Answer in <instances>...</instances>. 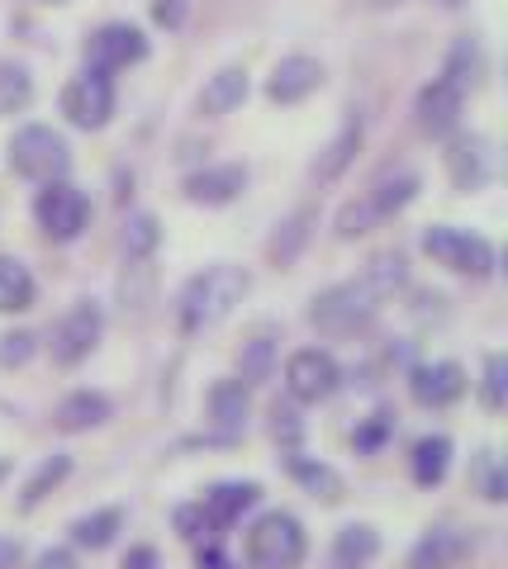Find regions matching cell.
<instances>
[{
	"instance_id": "obj_1",
	"label": "cell",
	"mask_w": 508,
	"mask_h": 569,
	"mask_svg": "<svg viewBox=\"0 0 508 569\" xmlns=\"http://www.w3.org/2000/svg\"><path fill=\"white\" fill-rule=\"evenodd\" d=\"M405 280H409L405 252H395V247L390 252H376L352 280H338V284H328L323 295L309 299V323L328 337L357 332L380 313V305H390V299L405 290Z\"/></svg>"
},
{
	"instance_id": "obj_2",
	"label": "cell",
	"mask_w": 508,
	"mask_h": 569,
	"mask_svg": "<svg viewBox=\"0 0 508 569\" xmlns=\"http://www.w3.org/2000/svg\"><path fill=\"white\" fill-rule=\"evenodd\" d=\"M248 290H252V276L242 271V266H209V271L190 276L177 299L181 332H205V328L223 323V318L248 299Z\"/></svg>"
},
{
	"instance_id": "obj_3",
	"label": "cell",
	"mask_w": 508,
	"mask_h": 569,
	"mask_svg": "<svg viewBox=\"0 0 508 569\" xmlns=\"http://www.w3.org/2000/svg\"><path fill=\"white\" fill-rule=\"evenodd\" d=\"M242 556H248L252 569H300L309 556V537L295 512H261V518L248 527L242 537Z\"/></svg>"
},
{
	"instance_id": "obj_4",
	"label": "cell",
	"mask_w": 508,
	"mask_h": 569,
	"mask_svg": "<svg viewBox=\"0 0 508 569\" xmlns=\"http://www.w3.org/2000/svg\"><path fill=\"white\" fill-rule=\"evenodd\" d=\"M414 194H418V176L414 171L385 176V181H376L371 190H361L357 200H347L338 209V219H332V228H338V238H361V233H371V228L390 223L399 209H409Z\"/></svg>"
},
{
	"instance_id": "obj_5",
	"label": "cell",
	"mask_w": 508,
	"mask_h": 569,
	"mask_svg": "<svg viewBox=\"0 0 508 569\" xmlns=\"http://www.w3.org/2000/svg\"><path fill=\"white\" fill-rule=\"evenodd\" d=\"M10 167L20 171L24 181L52 186V181H67L72 148H67V138L58 129H48V123H24V129L10 138Z\"/></svg>"
},
{
	"instance_id": "obj_6",
	"label": "cell",
	"mask_w": 508,
	"mask_h": 569,
	"mask_svg": "<svg viewBox=\"0 0 508 569\" xmlns=\"http://www.w3.org/2000/svg\"><path fill=\"white\" fill-rule=\"evenodd\" d=\"M424 252L437 266H447V271H457V276H470V280L495 276V247H489L480 233H466V228H451V223L424 228Z\"/></svg>"
},
{
	"instance_id": "obj_7",
	"label": "cell",
	"mask_w": 508,
	"mask_h": 569,
	"mask_svg": "<svg viewBox=\"0 0 508 569\" xmlns=\"http://www.w3.org/2000/svg\"><path fill=\"white\" fill-rule=\"evenodd\" d=\"M33 219H39V228L52 242H77L86 233V223H91V200L72 181H52L33 200Z\"/></svg>"
},
{
	"instance_id": "obj_8",
	"label": "cell",
	"mask_w": 508,
	"mask_h": 569,
	"mask_svg": "<svg viewBox=\"0 0 508 569\" xmlns=\"http://www.w3.org/2000/svg\"><path fill=\"white\" fill-rule=\"evenodd\" d=\"M100 332H104L100 305H91V299H77V305L58 318V328H52V342H48L52 361H58V366H81L86 356L96 351Z\"/></svg>"
},
{
	"instance_id": "obj_9",
	"label": "cell",
	"mask_w": 508,
	"mask_h": 569,
	"mask_svg": "<svg viewBox=\"0 0 508 569\" xmlns=\"http://www.w3.org/2000/svg\"><path fill=\"white\" fill-rule=\"evenodd\" d=\"M62 114L77 123V129H104L114 114V81L104 77V71L96 67H86L81 77L67 81V91H62Z\"/></svg>"
},
{
	"instance_id": "obj_10",
	"label": "cell",
	"mask_w": 508,
	"mask_h": 569,
	"mask_svg": "<svg viewBox=\"0 0 508 569\" xmlns=\"http://www.w3.org/2000/svg\"><path fill=\"white\" fill-rule=\"evenodd\" d=\"M342 385V366L323 347H300L286 361V389L295 403H323Z\"/></svg>"
},
{
	"instance_id": "obj_11",
	"label": "cell",
	"mask_w": 508,
	"mask_h": 569,
	"mask_svg": "<svg viewBox=\"0 0 508 569\" xmlns=\"http://www.w3.org/2000/svg\"><path fill=\"white\" fill-rule=\"evenodd\" d=\"M148 58V39H143V29L138 24H124V20H114V24H100L91 39H86V67H96V71H124L133 62H143Z\"/></svg>"
},
{
	"instance_id": "obj_12",
	"label": "cell",
	"mask_w": 508,
	"mask_h": 569,
	"mask_svg": "<svg viewBox=\"0 0 508 569\" xmlns=\"http://www.w3.org/2000/svg\"><path fill=\"white\" fill-rule=\"evenodd\" d=\"M447 171H451V186L461 194H476L495 181V142L485 133H461L457 142L447 148Z\"/></svg>"
},
{
	"instance_id": "obj_13",
	"label": "cell",
	"mask_w": 508,
	"mask_h": 569,
	"mask_svg": "<svg viewBox=\"0 0 508 569\" xmlns=\"http://www.w3.org/2000/svg\"><path fill=\"white\" fill-rule=\"evenodd\" d=\"M461 110H466V96L442 77H432L414 100V119H418V129H424L428 138H442V133L457 129Z\"/></svg>"
},
{
	"instance_id": "obj_14",
	"label": "cell",
	"mask_w": 508,
	"mask_h": 569,
	"mask_svg": "<svg viewBox=\"0 0 508 569\" xmlns=\"http://www.w3.org/2000/svg\"><path fill=\"white\" fill-rule=\"evenodd\" d=\"M323 86V62H313L305 58V52H290V58H280L271 67V77H267V96L276 104H300L309 100L313 91Z\"/></svg>"
},
{
	"instance_id": "obj_15",
	"label": "cell",
	"mask_w": 508,
	"mask_h": 569,
	"mask_svg": "<svg viewBox=\"0 0 508 569\" xmlns=\"http://www.w3.org/2000/svg\"><path fill=\"white\" fill-rule=\"evenodd\" d=\"M248 413H252V399H248V385L242 380H215L205 395V422L229 441V437H242L248 427Z\"/></svg>"
},
{
	"instance_id": "obj_16",
	"label": "cell",
	"mask_w": 508,
	"mask_h": 569,
	"mask_svg": "<svg viewBox=\"0 0 508 569\" xmlns=\"http://www.w3.org/2000/svg\"><path fill=\"white\" fill-rule=\"evenodd\" d=\"M470 550H476V541L461 527H432L409 550V569H461L470 560Z\"/></svg>"
},
{
	"instance_id": "obj_17",
	"label": "cell",
	"mask_w": 508,
	"mask_h": 569,
	"mask_svg": "<svg viewBox=\"0 0 508 569\" xmlns=\"http://www.w3.org/2000/svg\"><path fill=\"white\" fill-rule=\"evenodd\" d=\"M261 498V485H252V479H223V485H215L205 498H200V512H205V522L209 531H229L242 512H248L252 503Z\"/></svg>"
},
{
	"instance_id": "obj_18",
	"label": "cell",
	"mask_w": 508,
	"mask_h": 569,
	"mask_svg": "<svg viewBox=\"0 0 508 569\" xmlns=\"http://www.w3.org/2000/svg\"><path fill=\"white\" fill-rule=\"evenodd\" d=\"M409 395L424 403V408H447L466 395V370L457 361H432V366H418L409 376Z\"/></svg>"
},
{
	"instance_id": "obj_19",
	"label": "cell",
	"mask_w": 508,
	"mask_h": 569,
	"mask_svg": "<svg viewBox=\"0 0 508 569\" xmlns=\"http://www.w3.org/2000/svg\"><path fill=\"white\" fill-rule=\"evenodd\" d=\"M361 138H366V123H361L357 114H347V119H342V129L328 138V148H323L319 157H313V167H309L313 181H319V186H332V181H338V176L357 162Z\"/></svg>"
},
{
	"instance_id": "obj_20",
	"label": "cell",
	"mask_w": 508,
	"mask_h": 569,
	"mask_svg": "<svg viewBox=\"0 0 508 569\" xmlns=\"http://www.w3.org/2000/svg\"><path fill=\"white\" fill-rule=\"evenodd\" d=\"M242 186H248V171L233 167V162H223V167H205L196 176H186V200L190 204H229L242 194Z\"/></svg>"
},
{
	"instance_id": "obj_21",
	"label": "cell",
	"mask_w": 508,
	"mask_h": 569,
	"mask_svg": "<svg viewBox=\"0 0 508 569\" xmlns=\"http://www.w3.org/2000/svg\"><path fill=\"white\" fill-rule=\"evenodd\" d=\"M313 223H319V213H313L309 204L305 209H295L290 219H280L276 223V233H271V242H267V261L276 266H295L300 261V252L309 247V238H313Z\"/></svg>"
},
{
	"instance_id": "obj_22",
	"label": "cell",
	"mask_w": 508,
	"mask_h": 569,
	"mask_svg": "<svg viewBox=\"0 0 508 569\" xmlns=\"http://www.w3.org/2000/svg\"><path fill=\"white\" fill-rule=\"evenodd\" d=\"M242 100H248V71H242V67H219L215 77L205 81V91L196 96V110L205 119H219V114L238 110Z\"/></svg>"
},
{
	"instance_id": "obj_23",
	"label": "cell",
	"mask_w": 508,
	"mask_h": 569,
	"mask_svg": "<svg viewBox=\"0 0 508 569\" xmlns=\"http://www.w3.org/2000/svg\"><path fill=\"white\" fill-rule=\"evenodd\" d=\"M104 418H110V399L96 395V389H77V395H67L58 403V413H52L58 432H91V427H100Z\"/></svg>"
},
{
	"instance_id": "obj_24",
	"label": "cell",
	"mask_w": 508,
	"mask_h": 569,
	"mask_svg": "<svg viewBox=\"0 0 508 569\" xmlns=\"http://www.w3.org/2000/svg\"><path fill=\"white\" fill-rule=\"evenodd\" d=\"M380 556V531L371 522H352L338 531V541H332V560L338 569H366Z\"/></svg>"
},
{
	"instance_id": "obj_25",
	"label": "cell",
	"mask_w": 508,
	"mask_h": 569,
	"mask_svg": "<svg viewBox=\"0 0 508 569\" xmlns=\"http://www.w3.org/2000/svg\"><path fill=\"white\" fill-rule=\"evenodd\" d=\"M442 81H451L457 91H476V86L485 81V52L476 39H457L447 52V67H442Z\"/></svg>"
},
{
	"instance_id": "obj_26",
	"label": "cell",
	"mask_w": 508,
	"mask_h": 569,
	"mask_svg": "<svg viewBox=\"0 0 508 569\" xmlns=\"http://www.w3.org/2000/svg\"><path fill=\"white\" fill-rule=\"evenodd\" d=\"M451 466V441L447 437H418L414 441V456H409V470H414V485H442V475Z\"/></svg>"
},
{
	"instance_id": "obj_27",
	"label": "cell",
	"mask_w": 508,
	"mask_h": 569,
	"mask_svg": "<svg viewBox=\"0 0 508 569\" xmlns=\"http://www.w3.org/2000/svg\"><path fill=\"white\" fill-rule=\"evenodd\" d=\"M33 295H39V284H33L29 266L14 261V257H0V313L33 309Z\"/></svg>"
},
{
	"instance_id": "obj_28",
	"label": "cell",
	"mask_w": 508,
	"mask_h": 569,
	"mask_svg": "<svg viewBox=\"0 0 508 569\" xmlns=\"http://www.w3.org/2000/svg\"><path fill=\"white\" fill-rule=\"evenodd\" d=\"M238 370H242V385H267L271 370H276V337L271 332H257L238 347Z\"/></svg>"
},
{
	"instance_id": "obj_29",
	"label": "cell",
	"mask_w": 508,
	"mask_h": 569,
	"mask_svg": "<svg viewBox=\"0 0 508 569\" xmlns=\"http://www.w3.org/2000/svg\"><path fill=\"white\" fill-rule=\"evenodd\" d=\"M124 527V512L119 508H96V512H86V518L72 522V546L81 550H104L114 541V531Z\"/></svg>"
},
{
	"instance_id": "obj_30",
	"label": "cell",
	"mask_w": 508,
	"mask_h": 569,
	"mask_svg": "<svg viewBox=\"0 0 508 569\" xmlns=\"http://www.w3.org/2000/svg\"><path fill=\"white\" fill-rule=\"evenodd\" d=\"M290 475L300 479V485H305L313 498H323V503H338V498H342V475L328 470V466H319V460L290 456Z\"/></svg>"
},
{
	"instance_id": "obj_31",
	"label": "cell",
	"mask_w": 508,
	"mask_h": 569,
	"mask_svg": "<svg viewBox=\"0 0 508 569\" xmlns=\"http://www.w3.org/2000/svg\"><path fill=\"white\" fill-rule=\"evenodd\" d=\"M152 266L148 261H124V276H119V305L124 313H143L152 305Z\"/></svg>"
},
{
	"instance_id": "obj_32",
	"label": "cell",
	"mask_w": 508,
	"mask_h": 569,
	"mask_svg": "<svg viewBox=\"0 0 508 569\" xmlns=\"http://www.w3.org/2000/svg\"><path fill=\"white\" fill-rule=\"evenodd\" d=\"M157 242H162V223H157L152 213H129V223H124V257L129 261H152Z\"/></svg>"
},
{
	"instance_id": "obj_33",
	"label": "cell",
	"mask_w": 508,
	"mask_h": 569,
	"mask_svg": "<svg viewBox=\"0 0 508 569\" xmlns=\"http://www.w3.org/2000/svg\"><path fill=\"white\" fill-rule=\"evenodd\" d=\"M67 470H72V460H67V456H48L43 466L33 470V479H29V485H24V498H20V503H24V512H29V508H39L43 498H48V493H52V489H58L62 479H67Z\"/></svg>"
},
{
	"instance_id": "obj_34",
	"label": "cell",
	"mask_w": 508,
	"mask_h": 569,
	"mask_svg": "<svg viewBox=\"0 0 508 569\" xmlns=\"http://www.w3.org/2000/svg\"><path fill=\"white\" fill-rule=\"evenodd\" d=\"M33 96V81H29V71L24 67H0V114H14V110H24Z\"/></svg>"
},
{
	"instance_id": "obj_35",
	"label": "cell",
	"mask_w": 508,
	"mask_h": 569,
	"mask_svg": "<svg viewBox=\"0 0 508 569\" xmlns=\"http://www.w3.org/2000/svg\"><path fill=\"white\" fill-rule=\"evenodd\" d=\"M470 479H476V489L489 498V503H499V498H508V485H504V466L495 451H480L476 466H470Z\"/></svg>"
},
{
	"instance_id": "obj_36",
	"label": "cell",
	"mask_w": 508,
	"mask_h": 569,
	"mask_svg": "<svg viewBox=\"0 0 508 569\" xmlns=\"http://www.w3.org/2000/svg\"><path fill=\"white\" fill-rule=\"evenodd\" d=\"M504 389H508V361L495 351V356H485V380H480V403L489 408V413L504 408Z\"/></svg>"
},
{
	"instance_id": "obj_37",
	"label": "cell",
	"mask_w": 508,
	"mask_h": 569,
	"mask_svg": "<svg viewBox=\"0 0 508 569\" xmlns=\"http://www.w3.org/2000/svg\"><path fill=\"white\" fill-rule=\"evenodd\" d=\"M33 342H39L33 332H6V337H0V366H6V370L24 366L33 356Z\"/></svg>"
},
{
	"instance_id": "obj_38",
	"label": "cell",
	"mask_w": 508,
	"mask_h": 569,
	"mask_svg": "<svg viewBox=\"0 0 508 569\" xmlns=\"http://www.w3.org/2000/svg\"><path fill=\"white\" fill-rule=\"evenodd\" d=\"M33 569H81V565H77V556L67 546H52V550H43V556L33 560Z\"/></svg>"
},
{
	"instance_id": "obj_39",
	"label": "cell",
	"mask_w": 508,
	"mask_h": 569,
	"mask_svg": "<svg viewBox=\"0 0 508 569\" xmlns=\"http://www.w3.org/2000/svg\"><path fill=\"white\" fill-rule=\"evenodd\" d=\"M385 432H390V413H376V422L366 427V432H357V447H361V451H376Z\"/></svg>"
},
{
	"instance_id": "obj_40",
	"label": "cell",
	"mask_w": 508,
	"mask_h": 569,
	"mask_svg": "<svg viewBox=\"0 0 508 569\" xmlns=\"http://www.w3.org/2000/svg\"><path fill=\"white\" fill-rule=\"evenodd\" d=\"M181 14H186L181 0H152V20H157V24H171V29H177Z\"/></svg>"
},
{
	"instance_id": "obj_41",
	"label": "cell",
	"mask_w": 508,
	"mask_h": 569,
	"mask_svg": "<svg viewBox=\"0 0 508 569\" xmlns=\"http://www.w3.org/2000/svg\"><path fill=\"white\" fill-rule=\"evenodd\" d=\"M196 569H233V560L223 556L215 541H205V546H200V556H196Z\"/></svg>"
},
{
	"instance_id": "obj_42",
	"label": "cell",
	"mask_w": 508,
	"mask_h": 569,
	"mask_svg": "<svg viewBox=\"0 0 508 569\" xmlns=\"http://www.w3.org/2000/svg\"><path fill=\"white\" fill-rule=\"evenodd\" d=\"M162 560H157V550L152 546H129V556H124V565L119 569H157Z\"/></svg>"
},
{
	"instance_id": "obj_43",
	"label": "cell",
	"mask_w": 508,
	"mask_h": 569,
	"mask_svg": "<svg viewBox=\"0 0 508 569\" xmlns=\"http://www.w3.org/2000/svg\"><path fill=\"white\" fill-rule=\"evenodd\" d=\"M0 569H24V546L0 537Z\"/></svg>"
},
{
	"instance_id": "obj_44",
	"label": "cell",
	"mask_w": 508,
	"mask_h": 569,
	"mask_svg": "<svg viewBox=\"0 0 508 569\" xmlns=\"http://www.w3.org/2000/svg\"><path fill=\"white\" fill-rule=\"evenodd\" d=\"M276 437H286V441L300 437V422H295V413L290 408H280V403H276Z\"/></svg>"
},
{
	"instance_id": "obj_45",
	"label": "cell",
	"mask_w": 508,
	"mask_h": 569,
	"mask_svg": "<svg viewBox=\"0 0 508 569\" xmlns=\"http://www.w3.org/2000/svg\"><path fill=\"white\" fill-rule=\"evenodd\" d=\"M371 10H390V6H399V0H366Z\"/></svg>"
},
{
	"instance_id": "obj_46",
	"label": "cell",
	"mask_w": 508,
	"mask_h": 569,
	"mask_svg": "<svg viewBox=\"0 0 508 569\" xmlns=\"http://www.w3.org/2000/svg\"><path fill=\"white\" fill-rule=\"evenodd\" d=\"M437 6H447V10H451V6H461V0H437Z\"/></svg>"
},
{
	"instance_id": "obj_47",
	"label": "cell",
	"mask_w": 508,
	"mask_h": 569,
	"mask_svg": "<svg viewBox=\"0 0 508 569\" xmlns=\"http://www.w3.org/2000/svg\"><path fill=\"white\" fill-rule=\"evenodd\" d=\"M39 6H67V0H39Z\"/></svg>"
}]
</instances>
